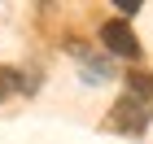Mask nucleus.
<instances>
[{
	"instance_id": "obj_1",
	"label": "nucleus",
	"mask_w": 153,
	"mask_h": 144,
	"mask_svg": "<svg viewBox=\"0 0 153 144\" xmlns=\"http://www.w3.org/2000/svg\"><path fill=\"white\" fill-rule=\"evenodd\" d=\"M149 118H153V109H149V100H140V96H123L114 105V114H109V127L114 131H127V135H140L144 127H149Z\"/></svg>"
},
{
	"instance_id": "obj_2",
	"label": "nucleus",
	"mask_w": 153,
	"mask_h": 144,
	"mask_svg": "<svg viewBox=\"0 0 153 144\" xmlns=\"http://www.w3.org/2000/svg\"><path fill=\"white\" fill-rule=\"evenodd\" d=\"M101 44H105L109 52H118V57H136V52H140V39L131 35V26L123 22V18H109V22L101 26Z\"/></svg>"
},
{
	"instance_id": "obj_3",
	"label": "nucleus",
	"mask_w": 153,
	"mask_h": 144,
	"mask_svg": "<svg viewBox=\"0 0 153 144\" xmlns=\"http://www.w3.org/2000/svg\"><path fill=\"white\" fill-rule=\"evenodd\" d=\"M127 87H131V96H140V100H149V96H153V74H144V70L127 74Z\"/></svg>"
},
{
	"instance_id": "obj_5",
	"label": "nucleus",
	"mask_w": 153,
	"mask_h": 144,
	"mask_svg": "<svg viewBox=\"0 0 153 144\" xmlns=\"http://www.w3.org/2000/svg\"><path fill=\"white\" fill-rule=\"evenodd\" d=\"M118 9H123V22H127L131 13H140V0H118Z\"/></svg>"
},
{
	"instance_id": "obj_4",
	"label": "nucleus",
	"mask_w": 153,
	"mask_h": 144,
	"mask_svg": "<svg viewBox=\"0 0 153 144\" xmlns=\"http://www.w3.org/2000/svg\"><path fill=\"white\" fill-rule=\"evenodd\" d=\"M18 87H22V79H18V70H13V66H0V96L18 92Z\"/></svg>"
}]
</instances>
